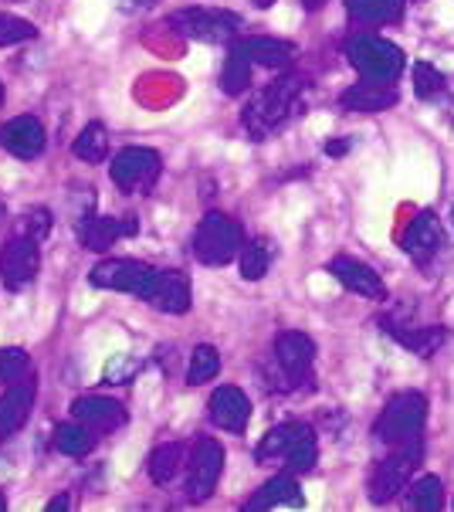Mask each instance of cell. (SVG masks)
I'll use <instances>...</instances> for the list:
<instances>
[{"label": "cell", "instance_id": "17", "mask_svg": "<svg viewBox=\"0 0 454 512\" xmlns=\"http://www.w3.org/2000/svg\"><path fill=\"white\" fill-rule=\"evenodd\" d=\"M207 411H211V421L221 431H227V435H244L248 418H251V401H248V394H244L241 387L227 384V387H217L211 394Z\"/></svg>", "mask_w": 454, "mask_h": 512}, {"label": "cell", "instance_id": "19", "mask_svg": "<svg viewBox=\"0 0 454 512\" xmlns=\"http://www.w3.org/2000/svg\"><path fill=\"white\" fill-rule=\"evenodd\" d=\"M397 89L394 85H380V82H366L360 78L356 85L339 95V109L353 112V116H377V112H387L390 106H397Z\"/></svg>", "mask_w": 454, "mask_h": 512}, {"label": "cell", "instance_id": "29", "mask_svg": "<svg viewBox=\"0 0 454 512\" xmlns=\"http://www.w3.org/2000/svg\"><path fill=\"white\" fill-rule=\"evenodd\" d=\"M407 506L417 512H438L444 506V482L438 475H421L407 485Z\"/></svg>", "mask_w": 454, "mask_h": 512}, {"label": "cell", "instance_id": "38", "mask_svg": "<svg viewBox=\"0 0 454 512\" xmlns=\"http://www.w3.org/2000/svg\"><path fill=\"white\" fill-rule=\"evenodd\" d=\"M139 370H143V360L129 357V353H122V357L116 353V357L106 363V373H102V377H106V384H129Z\"/></svg>", "mask_w": 454, "mask_h": 512}, {"label": "cell", "instance_id": "39", "mask_svg": "<svg viewBox=\"0 0 454 512\" xmlns=\"http://www.w3.org/2000/svg\"><path fill=\"white\" fill-rule=\"evenodd\" d=\"M160 0H119V7L126 14H136V11H150V7H156Z\"/></svg>", "mask_w": 454, "mask_h": 512}, {"label": "cell", "instance_id": "24", "mask_svg": "<svg viewBox=\"0 0 454 512\" xmlns=\"http://www.w3.org/2000/svg\"><path fill=\"white\" fill-rule=\"evenodd\" d=\"M343 4L360 24H397L404 17V0H343Z\"/></svg>", "mask_w": 454, "mask_h": 512}, {"label": "cell", "instance_id": "35", "mask_svg": "<svg viewBox=\"0 0 454 512\" xmlns=\"http://www.w3.org/2000/svg\"><path fill=\"white\" fill-rule=\"evenodd\" d=\"M51 224H55V218H51L48 207H28V211L17 214L14 234H24V238H31V241H38V245H41V241L51 234Z\"/></svg>", "mask_w": 454, "mask_h": 512}, {"label": "cell", "instance_id": "41", "mask_svg": "<svg viewBox=\"0 0 454 512\" xmlns=\"http://www.w3.org/2000/svg\"><path fill=\"white\" fill-rule=\"evenodd\" d=\"M346 150H349V143H346V140H339V143H336V140H333V143H326V153H329V156H343Z\"/></svg>", "mask_w": 454, "mask_h": 512}, {"label": "cell", "instance_id": "34", "mask_svg": "<svg viewBox=\"0 0 454 512\" xmlns=\"http://www.w3.org/2000/svg\"><path fill=\"white\" fill-rule=\"evenodd\" d=\"M448 92V75L438 72L431 62H417L414 65V95L424 102H434Z\"/></svg>", "mask_w": 454, "mask_h": 512}, {"label": "cell", "instance_id": "12", "mask_svg": "<svg viewBox=\"0 0 454 512\" xmlns=\"http://www.w3.org/2000/svg\"><path fill=\"white\" fill-rule=\"evenodd\" d=\"M400 248L414 258L417 265H431L434 258L444 255L448 241H444V228H441V218L434 211H421L410 218V224L400 234Z\"/></svg>", "mask_w": 454, "mask_h": 512}, {"label": "cell", "instance_id": "33", "mask_svg": "<svg viewBox=\"0 0 454 512\" xmlns=\"http://www.w3.org/2000/svg\"><path fill=\"white\" fill-rule=\"evenodd\" d=\"M217 373H221V353H217L211 343L194 346V353H190V367H187V384L200 387V384H207V380H214Z\"/></svg>", "mask_w": 454, "mask_h": 512}, {"label": "cell", "instance_id": "26", "mask_svg": "<svg viewBox=\"0 0 454 512\" xmlns=\"http://www.w3.org/2000/svg\"><path fill=\"white\" fill-rule=\"evenodd\" d=\"M238 262H241V275H244V279H248V282H261L268 275V268H272V262H275V245L268 238L244 241Z\"/></svg>", "mask_w": 454, "mask_h": 512}, {"label": "cell", "instance_id": "9", "mask_svg": "<svg viewBox=\"0 0 454 512\" xmlns=\"http://www.w3.org/2000/svg\"><path fill=\"white\" fill-rule=\"evenodd\" d=\"M160 268L150 262H136V258H106L89 272V282L95 289H109V292H126L143 299V292L150 289V282L156 279Z\"/></svg>", "mask_w": 454, "mask_h": 512}, {"label": "cell", "instance_id": "30", "mask_svg": "<svg viewBox=\"0 0 454 512\" xmlns=\"http://www.w3.org/2000/svg\"><path fill=\"white\" fill-rule=\"evenodd\" d=\"M227 62L221 68V92L224 95H241L251 85V62L244 58V51L238 45H227Z\"/></svg>", "mask_w": 454, "mask_h": 512}, {"label": "cell", "instance_id": "37", "mask_svg": "<svg viewBox=\"0 0 454 512\" xmlns=\"http://www.w3.org/2000/svg\"><path fill=\"white\" fill-rule=\"evenodd\" d=\"M38 38V28L31 21L17 14H0V48H11V45H21V41H31Z\"/></svg>", "mask_w": 454, "mask_h": 512}, {"label": "cell", "instance_id": "1", "mask_svg": "<svg viewBox=\"0 0 454 512\" xmlns=\"http://www.w3.org/2000/svg\"><path fill=\"white\" fill-rule=\"evenodd\" d=\"M302 89H305V78L295 72H285L282 78H275V82H268L261 92H255V99L241 112V123L248 129L251 140L261 143V140H268L275 129H282L288 119L295 116V109H299Z\"/></svg>", "mask_w": 454, "mask_h": 512}, {"label": "cell", "instance_id": "18", "mask_svg": "<svg viewBox=\"0 0 454 512\" xmlns=\"http://www.w3.org/2000/svg\"><path fill=\"white\" fill-rule=\"evenodd\" d=\"M329 272H333L353 295H363V299H387V285H383L380 272L373 265L360 262V258L336 255L333 262H329Z\"/></svg>", "mask_w": 454, "mask_h": 512}, {"label": "cell", "instance_id": "43", "mask_svg": "<svg viewBox=\"0 0 454 512\" xmlns=\"http://www.w3.org/2000/svg\"><path fill=\"white\" fill-rule=\"evenodd\" d=\"M451 221H454V214H451Z\"/></svg>", "mask_w": 454, "mask_h": 512}, {"label": "cell", "instance_id": "21", "mask_svg": "<svg viewBox=\"0 0 454 512\" xmlns=\"http://www.w3.org/2000/svg\"><path fill=\"white\" fill-rule=\"evenodd\" d=\"M244 58L251 65H261V68H288L299 55V48L292 41H282V38H268V34H255V38H238L234 41Z\"/></svg>", "mask_w": 454, "mask_h": 512}, {"label": "cell", "instance_id": "20", "mask_svg": "<svg viewBox=\"0 0 454 512\" xmlns=\"http://www.w3.org/2000/svg\"><path fill=\"white\" fill-rule=\"evenodd\" d=\"M302 485L295 479V472H278L275 479H268L261 489L244 502L248 512H261V509H299L302 506Z\"/></svg>", "mask_w": 454, "mask_h": 512}, {"label": "cell", "instance_id": "25", "mask_svg": "<svg viewBox=\"0 0 454 512\" xmlns=\"http://www.w3.org/2000/svg\"><path fill=\"white\" fill-rule=\"evenodd\" d=\"M302 431H309V424H305V421H285V424H278V428H272L265 438L258 441L255 458H258V462H282L285 451L292 448V441L299 438Z\"/></svg>", "mask_w": 454, "mask_h": 512}, {"label": "cell", "instance_id": "6", "mask_svg": "<svg viewBox=\"0 0 454 512\" xmlns=\"http://www.w3.org/2000/svg\"><path fill=\"white\" fill-rule=\"evenodd\" d=\"M170 28L200 45H234L244 21L234 11H217V7H183L170 14Z\"/></svg>", "mask_w": 454, "mask_h": 512}, {"label": "cell", "instance_id": "32", "mask_svg": "<svg viewBox=\"0 0 454 512\" xmlns=\"http://www.w3.org/2000/svg\"><path fill=\"white\" fill-rule=\"evenodd\" d=\"M282 462L288 465V472H295V475H305V472H312V468L319 465V441H316V431H302L299 438L292 441V448L285 451V458Z\"/></svg>", "mask_w": 454, "mask_h": 512}, {"label": "cell", "instance_id": "22", "mask_svg": "<svg viewBox=\"0 0 454 512\" xmlns=\"http://www.w3.org/2000/svg\"><path fill=\"white\" fill-rule=\"evenodd\" d=\"M383 326H387V336H394L404 350L417 353V357H424V360H431L434 353L448 343V329L444 326H404V323H397V319H387Z\"/></svg>", "mask_w": 454, "mask_h": 512}, {"label": "cell", "instance_id": "11", "mask_svg": "<svg viewBox=\"0 0 454 512\" xmlns=\"http://www.w3.org/2000/svg\"><path fill=\"white\" fill-rule=\"evenodd\" d=\"M41 272V245L24 234H11L0 248V282L11 292H24Z\"/></svg>", "mask_w": 454, "mask_h": 512}, {"label": "cell", "instance_id": "40", "mask_svg": "<svg viewBox=\"0 0 454 512\" xmlns=\"http://www.w3.org/2000/svg\"><path fill=\"white\" fill-rule=\"evenodd\" d=\"M68 506H72V499L61 492V496H55V499L48 502V512H61V509H68Z\"/></svg>", "mask_w": 454, "mask_h": 512}, {"label": "cell", "instance_id": "4", "mask_svg": "<svg viewBox=\"0 0 454 512\" xmlns=\"http://www.w3.org/2000/svg\"><path fill=\"white\" fill-rule=\"evenodd\" d=\"M424 424H427V397L421 390H400L387 401V407L380 411L377 418V435L383 445H404V441H414L424 435Z\"/></svg>", "mask_w": 454, "mask_h": 512}, {"label": "cell", "instance_id": "10", "mask_svg": "<svg viewBox=\"0 0 454 512\" xmlns=\"http://www.w3.org/2000/svg\"><path fill=\"white\" fill-rule=\"evenodd\" d=\"M224 472V448L214 438H197L190 448L187 462V499L190 502H207L214 496L217 482Z\"/></svg>", "mask_w": 454, "mask_h": 512}, {"label": "cell", "instance_id": "42", "mask_svg": "<svg viewBox=\"0 0 454 512\" xmlns=\"http://www.w3.org/2000/svg\"><path fill=\"white\" fill-rule=\"evenodd\" d=\"M7 509V502H4V496H0V512H4Z\"/></svg>", "mask_w": 454, "mask_h": 512}, {"label": "cell", "instance_id": "31", "mask_svg": "<svg viewBox=\"0 0 454 512\" xmlns=\"http://www.w3.org/2000/svg\"><path fill=\"white\" fill-rule=\"evenodd\" d=\"M72 153L82 163H102L109 156V133L102 123H89L78 133V140L72 143Z\"/></svg>", "mask_w": 454, "mask_h": 512}, {"label": "cell", "instance_id": "13", "mask_svg": "<svg viewBox=\"0 0 454 512\" xmlns=\"http://www.w3.org/2000/svg\"><path fill=\"white\" fill-rule=\"evenodd\" d=\"M143 302L150 309L163 312V316H183V312H190L194 289H190V279L180 268H160L150 289L143 292Z\"/></svg>", "mask_w": 454, "mask_h": 512}, {"label": "cell", "instance_id": "15", "mask_svg": "<svg viewBox=\"0 0 454 512\" xmlns=\"http://www.w3.org/2000/svg\"><path fill=\"white\" fill-rule=\"evenodd\" d=\"M34 397H38V377L34 373L4 390V397H0V438H11L28 424L34 411Z\"/></svg>", "mask_w": 454, "mask_h": 512}, {"label": "cell", "instance_id": "28", "mask_svg": "<svg viewBox=\"0 0 454 512\" xmlns=\"http://www.w3.org/2000/svg\"><path fill=\"white\" fill-rule=\"evenodd\" d=\"M183 445L180 441H163V445H156L153 451H150V479L156 482V485H170L173 479H177V472L183 468Z\"/></svg>", "mask_w": 454, "mask_h": 512}, {"label": "cell", "instance_id": "2", "mask_svg": "<svg viewBox=\"0 0 454 512\" xmlns=\"http://www.w3.org/2000/svg\"><path fill=\"white\" fill-rule=\"evenodd\" d=\"M275 370L278 373H265L268 390H295V387H312V363H316V340L309 333H299V329H285L275 340Z\"/></svg>", "mask_w": 454, "mask_h": 512}, {"label": "cell", "instance_id": "5", "mask_svg": "<svg viewBox=\"0 0 454 512\" xmlns=\"http://www.w3.org/2000/svg\"><path fill=\"white\" fill-rule=\"evenodd\" d=\"M244 248V228L231 214L211 211L194 234V258L207 268H224L241 255Z\"/></svg>", "mask_w": 454, "mask_h": 512}, {"label": "cell", "instance_id": "23", "mask_svg": "<svg viewBox=\"0 0 454 512\" xmlns=\"http://www.w3.org/2000/svg\"><path fill=\"white\" fill-rule=\"evenodd\" d=\"M136 231V218H92L78 228V238L89 251H109L119 238H133Z\"/></svg>", "mask_w": 454, "mask_h": 512}, {"label": "cell", "instance_id": "27", "mask_svg": "<svg viewBox=\"0 0 454 512\" xmlns=\"http://www.w3.org/2000/svg\"><path fill=\"white\" fill-rule=\"evenodd\" d=\"M95 445H99V435L85 428L82 421H68L55 428V448L65 458H85Z\"/></svg>", "mask_w": 454, "mask_h": 512}, {"label": "cell", "instance_id": "16", "mask_svg": "<svg viewBox=\"0 0 454 512\" xmlns=\"http://www.w3.org/2000/svg\"><path fill=\"white\" fill-rule=\"evenodd\" d=\"M72 414L75 421H82L85 428L95 431V435H112V431H119L122 424L129 421V411L122 407L119 401H112V397H102V394H85L78 397L72 404Z\"/></svg>", "mask_w": 454, "mask_h": 512}, {"label": "cell", "instance_id": "7", "mask_svg": "<svg viewBox=\"0 0 454 512\" xmlns=\"http://www.w3.org/2000/svg\"><path fill=\"white\" fill-rule=\"evenodd\" d=\"M424 458V445L421 438L414 441H404V445H394L387 458H380L377 468H373L370 475V499L383 506V502L397 499L400 492L407 489L410 479H414V468L417 462Z\"/></svg>", "mask_w": 454, "mask_h": 512}, {"label": "cell", "instance_id": "36", "mask_svg": "<svg viewBox=\"0 0 454 512\" xmlns=\"http://www.w3.org/2000/svg\"><path fill=\"white\" fill-rule=\"evenodd\" d=\"M28 363L31 360L21 346H4V350H0V384L11 387L21 377H28Z\"/></svg>", "mask_w": 454, "mask_h": 512}, {"label": "cell", "instance_id": "8", "mask_svg": "<svg viewBox=\"0 0 454 512\" xmlns=\"http://www.w3.org/2000/svg\"><path fill=\"white\" fill-rule=\"evenodd\" d=\"M163 173V156L150 146H126L112 156L109 180L116 184L119 194H146Z\"/></svg>", "mask_w": 454, "mask_h": 512}, {"label": "cell", "instance_id": "3", "mask_svg": "<svg viewBox=\"0 0 454 512\" xmlns=\"http://www.w3.org/2000/svg\"><path fill=\"white\" fill-rule=\"evenodd\" d=\"M346 58L349 65L360 72L366 82H380V85H394L400 75H404V51H400L394 41L380 38V34L360 31L346 41Z\"/></svg>", "mask_w": 454, "mask_h": 512}, {"label": "cell", "instance_id": "14", "mask_svg": "<svg viewBox=\"0 0 454 512\" xmlns=\"http://www.w3.org/2000/svg\"><path fill=\"white\" fill-rule=\"evenodd\" d=\"M0 146L17 160H38L48 146L45 123L38 116H14L0 126Z\"/></svg>", "mask_w": 454, "mask_h": 512}]
</instances>
